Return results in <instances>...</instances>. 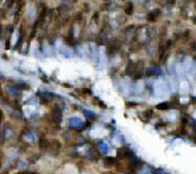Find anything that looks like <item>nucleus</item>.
<instances>
[{"label": "nucleus", "mask_w": 196, "mask_h": 174, "mask_svg": "<svg viewBox=\"0 0 196 174\" xmlns=\"http://www.w3.org/2000/svg\"><path fill=\"white\" fill-rule=\"evenodd\" d=\"M103 161H104V163H106V166L113 167V166H115V163H116V159L114 158V157L107 156V157H104V158H103Z\"/></svg>", "instance_id": "4"}, {"label": "nucleus", "mask_w": 196, "mask_h": 174, "mask_svg": "<svg viewBox=\"0 0 196 174\" xmlns=\"http://www.w3.org/2000/svg\"><path fill=\"white\" fill-rule=\"evenodd\" d=\"M153 116H154V112L151 109H147V110H145V112L142 114V117H144L145 120H149Z\"/></svg>", "instance_id": "8"}, {"label": "nucleus", "mask_w": 196, "mask_h": 174, "mask_svg": "<svg viewBox=\"0 0 196 174\" xmlns=\"http://www.w3.org/2000/svg\"><path fill=\"white\" fill-rule=\"evenodd\" d=\"M159 15H160V10H155L153 12H149L146 15V20L148 22H156Z\"/></svg>", "instance_id": "2"}, {"label": "nucleus", "mask_w": 196, "mask_h": 174, "mask_svg": "<svg viewBox=\"0 0 196 174\" xmlns=\"http://www.w3.org/2000/svg\"><path fill=\"white\" fill-rule=\"evenodd\" d=\"M2 120H3V112L0 110V123L2 122Z\"/></svg>", "instance_id": "13"}, {"label": "nucleus", "mask_w": 196, "mask_h": 174, "mask_svg": "<svg viewBox=\"0 0 196 174\" xmlns=\"http://www.w3.org/2000/svg\"><path fill=\"white\" fill-rule=\"evenodd\" d=\"M195 6H196V4H195Z\"/></svg>", "instance_id": "17"}, {"label": "nucleus", "mask_w": 196, "mask_h": 174, "mask_svg": "<svg viewBox=\"0 0 196 174\" xmlns=\"http://www.w3.org/2000/svg\"><path fill=\"white\" fill-rule=\"evenodd\" d=\"M82 9L84 10V12H89L90 11V5L87 4L86 2H84L83 4H82Z\"/></svg>", "instance_id": "12"}, {"label": "nucleus", "mask_w": 196, "mask_h": 174, "mask_svg": "<svg viewBox=\"0 0 196 174\" xmlns=\"http://www.w3.org/2000/svg\"><path fill=\"white\" fill-rule=\"evenodd\" d=\"M157 108L159 110H166V109L170 108V106H168V103L165 102V103H161V104L157 105Z\"/></svg>", "instance_id": "9"}, {"label": "nucleus", "mask_w": 196, "mask_h": 174, "mask_svg": "<svg viewBox=\"0 0 196 174\" xmlns=\"http://www.w3.org/2000/svg\"><path fill=\"white\" fill-rule=\"evenodd\" d=\"M167 3H168V4H170V5H173L174 3H175V0H168V1H167Z\"/></svg>", "instance_id": "14"}, {"label": "nucleus", "mask_w": 196, "mask_h": 174, "mask_svg": "<svg viewBox=\"0 0 196 174\" xmlns=\"http://www.w3.org/2000/svg\"><path fill=\"white\" fill-rule=\"evenodd\" d=\"M81 19H82V14H81V13L79 12L78 13V14H77L76 16H75V17H74V20H75L76 22H81Z\"/></svg>", "instance_id": "10"}, {"label": "nucleus", "mask_w": 196, "mask_h": 174, "mask_svg": "<svg viewBox=\"0 0 196 174\" xmlns=\"http://www.w3.org/2000/svg\"><path fill=\"white\" fill-rule=\"evenodd\" d=\"M124 12H125V14L128 15V16L132 15V13H133V4H132V3L128 2L126 4V6L124 8Z\"/></svg>", "instance_id": "6"}, {"label": "nucleus", "mask_w": 196, "mask_h": 174, "mask_svg": "<svg viewBox=\"0 0 196 174\" xmlns=\"http://www.w3.org/2000/svg\"><path fill=\"white\" fill-rule=\"evenodd\" d=\"M126 107L130 108V107H137V103H133V102H127L126 103Z\"/></svg>", "instance_id": "11"}, {"label": "nucleus", "mask_w": 196, "mask_h": 174, "mask_svg": "<svg viewBox=\"0 0 196 174\" xmlns=\"http://www.w3.org/2000/svg\"><path fill=\"white\" fill-rule=\"evenodd\" d=\"M49 148H51V150H55L56 151V150H60L61 148H62V145H61V142L59 141V140L55 139L49 143Z\"/></svg>", "instance_id": "5"}, {"label": "nucleus", "mask_w": 196, "mask_h": 174, "mask_svg": "<svg viewBox=\"0 0 196 174\" xmlns=\"http://www.w3.org/2000/svg\"><path fill=\"white\" fill-rule=\"evenodd\" d=\"M0 168H1V162H0Z\"/></svg>", "instance_id": "15"}, {"label": "nucleus", "mask_w": 196, "mask_h": 174, "mask_svg": "<svg viewBox=\"0 0 196 174\" xmlns=\"http://www.w3.org/2000/svg\"><path fill=\"white\" fill-rule=\"evenodd\" d=\"M49 141L47 140L45 137L44 136H42L39 138V148L42 149V150H46V149H48L49 148Z\"/></svg>", "instance_id": "3"}, {"label": "nucleus", "mask_w": 196, "mask_h": 174, "mask_svg": "<svg viewBox=\"0 0 196 174\" xmlns=\"http://www.w3.org/2000/svg\"><path fill=\"white\" fill-rule=\"evenodd\" d=\"M119 1H125V0H119Z\"/></svg>", "instance_id": "16"}, {"label": "nucleus", "mask_w": 196, "mask_h": 174, "mask_svg": "<svg viewBox=\"0 0 196 174\" xmlns=\"http://www.w3.org/2000/svg\"><path fill=\"white\" fill-rule=\"evenodd\" d=\"M93 103H94V104H95L96 106H98V107H100V108H103V109L107 108V105L104 104L103 102H101L98 98H93Z\"/></svg>", "instance_id": "7"}, {"label": "nucleus", "mask_w": 196, "mask_h": 174, "mask_svg": "<svg viewBox=\"0 0 196 174\" xmlns=\"http://www.w3.org/2000/svg\"><path fill=\"white\" fill-rule=\"evenodd\" d=\"M130 156H133V153L129 151V150H127L126 148H121L119 150H117V157L119 159H125L127 158V157H130Z\"/></svg>", "instance_id": "1"}]
</instances>
